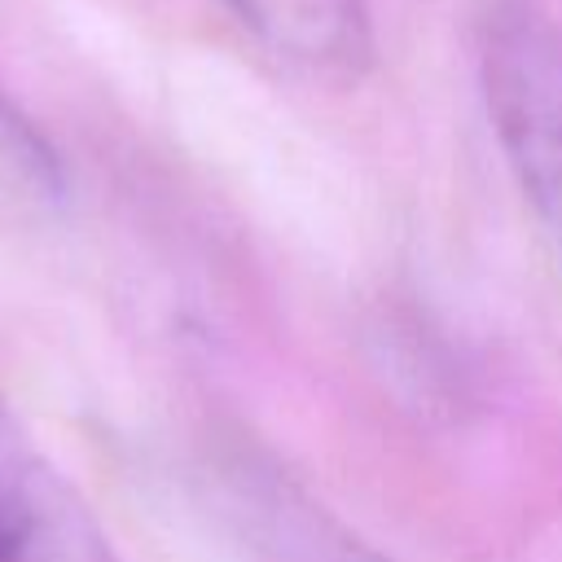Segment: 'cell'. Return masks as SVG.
<instances>
[{
    "label": "cell",
    "instance_id": "cell-2",
    "mask_svg": "<svg viewBox=\"0 0 562 562\" xmlns=\"http://www.w3.org/2000/svg\"><path fill=\"white\" fill-rule=\"evenodd\" d=\"M215 501L246 562H391L268 452H224Z\"/></svg>",
    "mask_w": 562,
    "mask_h": 562
},
{
    "label": "cell",
    "instance_id": "cell-5",
    "mask_svg": "<svg viewBox=\"0 0 562 562\" xmlns=\"http://www.w3.org/2000/svg\"><path fill=\"white\" fill-rule=\"evenodd\" d=\"M66 198V167L35 119L0 88V220L48 215Z\"/></svg>",
    "mask_w": 562,
    "mask_h": 562
},
{
    "label": "cell",
    "instance_id": "cell-4",
    "mask_svg": "<svg viewBox=\"0 0 562 562\" xmlns=\"http://www.w3.org/2000/svg\"><path fill=\"white\" fill-rule=\"evenodd\" d=\"M268 57L316 83H360L373 66L364 0H224Z\"/></svg>",
    "mask_w": 562,
    "mask_h": 562
},
{
    "label": "cell",
    "instance_id": "cell-3",
    "mask_svg": "<svg viewBox=\"0 0 562 562\" xmlns=\"http://www.w3.org/2000/svg\"><path fill=\"white\" fill-rule=\"evenodd\" d=\"M0 562H114L88 509L0 395Z\"/></svg>",
    "mask_w": 562,
    "mask_h": 562
},
{
    "label": "cell",
    "instance_id": "cell-1",
    "mask_svg": "<svg viewBox=\"0 0 562 562\" xmlns=\"http://www.w3.org/2000/svg\"><path fill=\"white\" fill-rule=\"evenodd\" d=\"M479 83L509 176L562 268V26L536 0H492Z\"/></svg>",
    "mask_w": 562,
    "mask_h": 562
}]
</instances>
